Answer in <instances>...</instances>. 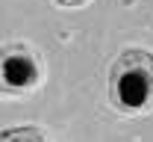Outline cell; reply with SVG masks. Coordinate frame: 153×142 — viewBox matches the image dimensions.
<instances>
[{
    "instance_id": "cell-1",
    "label": "cell",
    "mask_w": 153,
    "mask_h": 142,
    "mask_svg": "<svg viewBox=\"0 0 153 142\" xmlns=\"http://www.w3.org/2000/svg\"><path fill=\"white\" fill-rule=\"evenodd\" d=\"M109 101L124 116H138L153 107V53L147 47H127L109 68Z\"/></svg>"
},
{
    "instance_id": "cell-2",
    "label": "cell",
    "mask_w": 153,
    "mask_h": 142,
    "mask_svg": "<svg viewBox=\"0 0 153 142\" xmlns=\"http://www.w3.org/2000/svg\"><path fill=\"white\" fill-rule=\"evenodd\" d=\"M41 80H44V62L38 50L21 41L0 47V95L24 98L36 92Z\"/></svg>"
},
{
    "instance_id": "cell-3",
    "label": "cell",
    "mask_w": 153,
    "mask_h": 142,
    "mask_svg": "<svg viewBox=\"0 0 153 142\" xmlns=\"http://www.w3.org/2000/svg\"><path fill=\"white\" fill-rule=\"evenodd\" d=\"M0 142H47L41 127L33 124H21V127H9V130H0Z\"/></svg>"
},
{
    "instance_id": "cell-4",
    "label": "cell",
    "mask_w": 153,
    "mask_h": 142,
    "mask_svg": "<svg viewBox=\"0 0 153 142\" xmlns=\"http://www.w3.org/2000/svg\"><path fill=\"white\" fill-rule=\"evenodd\" d=\"M56 6H68V9H74V6H85L88 0H53Z\"/></svg>"
}]
</instances>
